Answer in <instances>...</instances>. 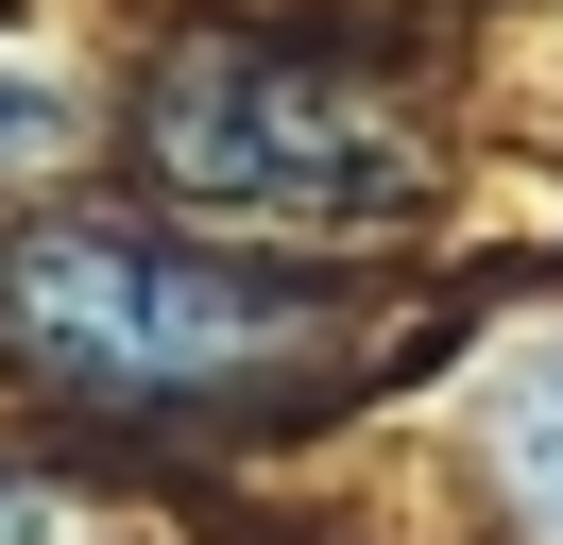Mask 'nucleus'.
I'll return each mask as SVG.
<instances>
[{
  "label": "nucleus",
  "instance_id": "f257e3e1",
  "mask_svg": "<svg viewBox=\"0 0 563 545\" xmlns=\"http://www.w3.org/2000/svg\"><path fill=\"white\" fill-rule=\"evenodd\" d=\"M308 341V290L154 222H18L0 238V358L86 409H206Z\"/></svg>",
  "mask_w": 563,
  "mask_h": 545
},
{
  "label": "nucleus",
  "instance_id": "39448f33",
  "mask_svg": "<svg viewBox=\"0 0 563 545\" xmlns=\"http://www.w3.org/2000/svg\"><path fill=\"white\" fill-rule=\"evenodd\" d=\"M69 154V86L52 68H0V170H52Z\"/></svg>",
  "mask_w": 563,
  "mask_h": 545
},
{
  "label": "nucleus",
  "instance_id": "20e7f679",
  "mask_svg": "<svg viewBox=\"0 0 563 545\" xmlns=\"http://www.w3.org/2000/svg\"><path fill=\"white\" fill-rule=\"evenodd\" d=\"M0 545H103V494H69L52 460H0Z\"/></svg>",
  "mask_w": 563,
  "mask_h": 545
},
{
  "label": "nucleus",
  "instance_id": "7ed1b4c3",
  "mask_svg": "<svg viewBox=\"0 0 563 545\" xmlns=\"http://www.w3.org/2000/svg\"><path fill=\"white\" fill-rule=\"evenodd\" d=\"M495 494H512V529L529 545H563V341H529L512 375H495Z\"/></svg>",
  "mask_w": 563,
  "mask_h": 545
},
{
  "label": "nucleus",
  "instance_id": "f03ea898",
  "mask_svg": "<svg viewBox=\"0 0 563 545\" xmlns=\"http://www.w3.org/2000/svg\"><path fill=\"white\" fill-rule=\"evenodd\" d=\"M137 154L172 204L256 238H393L427 204V154L376 86H342L324 52H274V34H188L137 102Z\"/></svg>",
  "mask_w": 563,
  "mask_h": 545
}]
</instances>
